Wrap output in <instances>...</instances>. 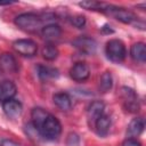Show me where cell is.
I'll return each mask as SVG.
<instances>
[{
    "label": "cell",
    "instance_id": "1",
    "mask_svg": "<svg viewBox=\"0 0 146 146\" xmlns=\"http://www.w3.org/2000/svg\"><path fill=\"white\" fill-rule=\"evenodd\" d=\"M32 124L38 130L40 137L55 140L59 137L62 132V124L56 116L48 113L41 107H34L31 112Z\"/></svg>",
    "mask_w": 146,
    "mask_h": 146
},
{
    "label": "cell",
    "instance_id": "2",
    "mask_svg": "<svg viewBox=\"0 0 146 146\" xmlns=\"http://www.w3.org/2000/svg\"><path fill=\"white\" fill-rule=\"evenodd\" d=\"M55 16L52 14H35V13H23L15 17L14 23L19 29L35 33L44 27V22H52Z\"/></svg>",
    "mask_w": 146,
    "mask_h": 146
},
{
    "label": "cell",
    "instance_id": "3",
    "mask_svg": "<svg viewBox=\"0 0 146 146\" xmlns=\"http://www.w3.org/2000/svg\"><path fill=\"white\" fill-rule=\"evenodd\" d=\"M106 56L110 60L114 63H121L124 60L127 56V49L124 43L119 39H112L107 41L106 48H105Z\"/></svg>",
    "mask_w": 146,
    "mask_h": 146
},
{
    "label": "cell",
    "instance_id": "4",
    "mask_svg": "<svg viewBox=\"0 0 146 146\" xmlns=\"http://www.w3.org/2000/svg\"><path fill=\"white\" fill-rule=\"evenodd\" d=\"M102 11L110 15V16H113L114 18H116L117 21H120L124 24H132V23H136L138 21V18L131 11H129L124 8H121V7L113 6V5L105 3Z\"/></svg>",
    "mask_w": 146,
    "mask_h": 146
},
{
    "label": "cell",
    "instance_id": "5",
    "mask_svg": "<svg viewBox=\"0 0 146 146\" xmlns=\"http://www.w3.org/2000/svg\"><path fill=\"white\" fill-rule=\"evenodd\" d=\"M13 48L24 57H33L38 51V44L31 39H18L14 41Z\"/></svg>",
    "mask_w": 146,
    "mask_h": 146
},
{
    "label": "cell",
    "instance_id": "6",
    "mask_svg": "<svg viewBox=\"0 0 146 146\" xmlns=\"http://www.w3.org/2000/svg\"><path fill=\"white\" fill-rule=\"evenodd\" d=\"M121 96L123 98L124 108L128 112L137 113L139 111L140 106H139V102H138V96L133 89H131L129 87H122L121 88Z\"/></svg>",
    "mask_w": 146,
    "mask_h": 146
},
{
    "label": "cell",
    "instance_id": "7",
    "mask_svg": "<svg viewBox=\"0 0 146 146\" xmlns=\"http://www.w3.org/2000/svg\"><path fill=\"white\" fill-rule=\"evenodd\" d=\"M73 46L86 55H94L97 50V42L89 36H79L73 41Z\"/></svg>",
    "mask_w": 146,
    "mask_h": 146
},
{
    "label": "cell",
    "instance_id": "8",
    "mask_svg": "<svg viewBox=\"0 0 146 146\" xmlns=\"http://www.w3.org/2000/svg\"><path fill=\"white\" fill-rule=\"evenodd\" d=\"M105 111V105L100 100H94L89 104L87 108V119L90 124V127H94L96 121L104 114Z\"/></svg>",
    "mask_w": 146,
    "mask_h": 146
},
{
    "label": "cell",
    "instance_id": "9",
    "mask_svg": "<svg viewBox=\"0 0 146 146\" xmlns=\"http://www.w3.org/2000/svg\"><path fill=\"white\" fill-rule=\"evenodd\" d=\"M70 76L74 80V81H78V82H82V81H86L89 76H90V68L89 66L83 63V62H79V63H75L71 70H70Z\"/></svg>",
    "mask_w": 146,
    "mask_h": 146
},
{
    "label": "cell",
    "instance_id": "10",
    "mask_svg": "<svg viewBox=\"0 0 146 146\" xmlns=\"http://www.w3.org/2000/svg\"><path fill=\"white\" fill-rule=\"evenodd\" d=\"M2 110L9 119H16L22 114L23 106L18 100L13 98V99H9L2 103Z\"/></svg>",
    "mask_w": 146,
    "mask_h": 146
},
{
    "label": "cell",
    "instance_id": "11",
    "mask_svg": "<svg viewBox=\"0 0 146 146\" xmlns=\"http://www.w3.org/2000/svg\"><path fill=\"white\" fill-rule=\"evenodd\" d=\"M0 70L6 73H16L18 71L17 60L10 52H3L0 56Z\"/></svg>",
    "mask_w": 146,
    "mask_h": 146
},
{
    "label": "cell",
    "instance_id": "12",
    "mask_svg": "<svg viewBox=\"0 0 146 146\" xmlns=\"http://www.w3.org/2000/svg\"><path fill=\"white\" fill-rule=\"evenodd\" d=\"M16 92H17V88L13 81L3 80L0 82V102L1 103L13 99Z\"/></svg>",
    "mask_w": 146,
    "mask_h": 146
},
{
    "label": "cell",
    "instance_id": "13",
    "mask_svg": "<svg viewBox=\"0 0 146 146\" xmlns=\"http://www.w3.org/2000/svg\"><path fill=\"white\" fill-rule=\"evenodd\" d=\"M145 128V120L143 117H135L130 121L127 128V137L128 138H137L141 135Z\"/></svg>",
    "mask_w": 146,
    "mask_h": 146
},
{
    "label": "cell",
    "instance_id": "14",
    "mask_svg": "<svg viewBox=\"0 0 146 146\" xmlns=\"http://www.w3.org/2000/svg\"><path fill=\"white\" fill-rule=\"evenodd\" d=\"M41 34L42 36L48 40V41H52L58 39L62 35V29L58 24L51 23V24H47L44 25V27L41 30Z\"/></svg>",
    "mask_w": 146,
    "mask_h": 146
},
{
    "label": "cell",
    "instance_id": "15",
    "mask_svg": "<svg viewBox=\"0 0 146 146\" xmlns=\"http://www.w3.org/2000/svg\"><path fill=\"white\" fill-rule=\"evenodd\" d=\"M54 104L62 111H70L72 107L71 97L65 92H57L52 96Z\"/></svg>",
    "mask_w": 146,
    "mask_h": 146
},
{
    "label": "cell",
    "instance_id": "16",
    "mask_svg": "<svg viewBox=\"0 0 146 146\" xmlns=\"http://www.w3.org/2000/svg\"><path fill=\"white\" fill-rule=\"evenodd\" d=\"M130 56L136 62L145 63V60H146V46H145V43H143V42L133 43L130 48Z\"/></svg>",
    "mask_w": 146,
    "mask_h": 146
},
{
    "label": "cell",
    "instance_id": "17",
    "mask_svg": "<svg viewBox=\"0 0 146 146\" xmlns=\"http://www.w3.org/2000/svg\"><path fill=\"white\" fill-rule=\"evenodd\" d=\"M95 129H96V132L104 137L108 133V130H110V127H111V117L107 115V114H103L95 123Z\"/></svg>",
    "mask_w": 146,
    "mask_h": 146
},
{
    "label": "cell",
    "instance_id": "18",
    "mask_svg": "<svg viewBox=\"0 0 146 146\" xmlns=\"http://www.w3.org/2000/svg\"><path fill=\"white\" fill-rule=\"evenodd\" d=\"M58 75H59L58 70L55 67H50V66H46V65L38 66V76L41 80L56 79V78H58Z\"/></svg>",
    "mask_w": 146,
    "mask_h": 146
},
{
    "label": "cell",
    "instance_id": "19",
    "mask_svg": "<svg viewBox=\"0 0 146 146\" xmlns=\"http://www.w3.org/2000/svg\"><path fill=\"white\" fill-rule=\"evenodd\" d=\"M113 87V78L110 72H104L99 79V84L98 89L100 92H107L112 89Z\"/></svg>",
    "mask_w": 146,
    "mask_h": 146
},
{
    "label": "cell",
    "instance_id": "20",
    "mask_svg": "<svg viewBox=\"0 0 146 146\" xmlns=\"http://www.w3.org/2000/svg\"><path fill=\"white\" fill-rule=\"evenodd\" d=\"M58 54H59L58 49L54 44H51V43H48V44H46L42 48V57L44 59H47V60H54V59H56L58 57Z\"/></svg>",
    "mask_w": 146,
    "mask_h": 146
},
{
    "label": "cell",
    "instance_id": "21",
    "mask_svg": "<svg viewBox=\"0 0 146 146\" xmlns=\"http://www.w3.org/2000/svg\"><path fill=\"white\" fill-rule=\"evenodd\" d=\"M79 6L84 8V9H88V10H98V11H102L105 3L104 2H98V1H91V0H87V1H82V2H79Z\"/></svg>",
    "mask_w": 146,
    "mask_h": 146
},
{
    "label": "cell",
    "instance_id": "22",
    "mask_svg": "<svg viewBox=\"0 0 146 146\" xmlns=\"http://www.w3.org/2000/svg\"><path fill=\"white\" fill-rule=\"evenodd\" d=\"M71 23L78 27V29H82L86 25V17L83 15H75L73 17H71Z\"/></svg>",
    "mask_w": 146,
    "mask_h": 146
},
{
    "label": "cell",
    "instance_id": "23",
    "mask_svg": "<svg viewBox=\"0 0 146 146\" xmlns=\"http://www.w3.org/2000/svg\"><path fill=\"white\" fill-rule=\"evenodd\" d=\"M122 146H141V143L137 138H127L123 140Z\"/></svg>",
    "mask_w": 146,
    "mask_h": 146
},
{
    "label": "cell",
    "instance_id": "24",
    "mask_svg": "<svg viewBox=\"0 0 146 146\" xmlns=\"http://www.w3.org/2000/svg\"><path fill=\"white\" fill-rule=\"evenodd\" d=\"M79 144V136L76 133H70L67 137V145L75 146Z\"/></svg>",
    "mask_w": 146,
    "mask_h": 146
},
{
    "label": "cell",
    "instance_id": "25",
    "mask_svg": "<svg viewBox=\"0 0 146 146\" xmlns=\"http://www.w3.org/2000/svg\"><path fill=\"white\" fill-rule=\"evenodd\" d=\"M1 146H19L17 143H15V141H13V140H9V139H5V140H2V143H1Z\"/></svg>",
    "mask_w": 146,
    "mask_h": 146
},
{
    "label": "cell",
    "instance_id": "26",
    "mask_svg": "<svg viewBox=\"0 0 146 146\" xmlns=\"http://www.w3.org/2000/svg\"><path fill=\"white\" fill-rule=\"evenodd\" d=\"M102 32H103V33H105V34H110V33H113L114 31H113V29H111V26H110V25L105 24V25L102 27Z\"/></svg>",
    "mask_w": 146,
    "mask_h": 146
},
{
    "label": "cell",
    "instance_id": "27",
    "mask_svg": "<svg viewBox=\"0 0 146 146\" xmlns=\"http://www.w3.org/2000/svg\"><path fill=\"white\" fill-rule=\"evenodd\" d=\"M11 3H14V2H11V1H6V2L0 1V6H8V5H11Z\"/></svg>",
    "mask_w": 146,
    "mask_h": 146
}]
</instances>
